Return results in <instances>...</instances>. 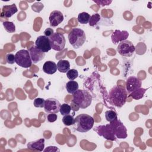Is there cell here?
I'll list each match as a JSON object with an SVG mask.
<instances>
[{
	"label": "cell",
	"mask_w": 152,
	"mask_h": 152,
	"mask_svg": "<svg viewBox=\"0 0 152 152\" xmlns=\"http://www.w3.org/2000/svg\"><path fill=\"white\" fill-rule=\"evenodd\" d=\"M128 36L129 33L127 31L115 30L111 35V39L114 44H117L121 42L126 40Z\"/></svg>",
	"instance_id": "obj_15"
},
{
	"label": "cell",
	"mask_w": 152,
	"mask_h": 152,
	"mask_svg": "<svg viewBox=\"0 0 152 152\" xmlns=\"http://www.w3.org/2000/svg\"><path fill=\"white\" fill-rule=\"evenodd\" d=\"M135 50V48L133 43L128 40L121 42L118 47L117 51L122 56L125 57L131 56Z\"/></svg>",
	"instance_id": "obj_7"
},
{
	"label": "cell",
	"mask_w": 152,
	"mask_h": 152,
	"mask_svg": "<svg viewBox=\"0 0 152 152\" xmlns=\"http://www.w3.org/2000/svg\"><path fill=\"white\" fill-rule=\"evenodd\" d=\"M70 64L67 60H59L57 63V69L62 73H66L70 69Z\"/></svg>",
	"instance_id": "obj_19"
},
{
	"label": "cell",
	"mask_w": 152,
	"mask_h": 152,
	"mask_svg": "<svg viewBox=\"0 0 152 152\" xmlns=\"http://www.w3.org/2000/svg\"><path fill=\"white\" fill-rule=\"evenodd\" d=\"M68 40L75 49H78L83 45L86 40L84 31L80 28H74L68 34Z\"/></svg>",
	"instance_id": "obj_4"
},
{
	"label": "cell",
	"mask_w": 152,
	"mask_h": 152,
	"mask_svg": "<svg viewBox=\"0 0 152 152\" xmlns=\"http://www.w3.org/2000/svg\"><path fill=\"white\" fill-rule=\"evenodd\" d=\"M27 147L31 150L42 151L45 147V139L40 138L36 141L29 142L27 144Z\"/></svg>",
	"instance_id": "obj_17"
},
{
	"label": "cell",
	"mask_w": 152,
	"mask_h": 152,
	"mask_svg": "<svg viewBox=\"0 0 152 152\" xmlns=\"http://www.w3.org/2000/svg\"><path fill=\"white\" fill-rule=\"evenodd\" d=\"M78 75V71L75 69H69L66 72V76L70 81H72V80H75L76 78H77Z\"/></svg>",
	"instance_id": "obj_27"
},
{
	"label": "cell",
	"mask_w": 152,
	"mask_h": 152,
	"mask_svg": "<svg viewBox=\"0 0 152 152\" xmlns=\"http://www.w3.org/2000/svg\"><path fill=\"white\" fill-rule=\"evenodd\" d=\"M6 61L9 64H13L15 62V55L12 53H8L6 55Z\"/></svg>",
	"instance_id": "obj_30"
},
{
	"label": "cell",
	"mask_w": 152,
	"mask_h": 152,
	"mask_svg": "<svg viewBox=\"0 0 152 152\" xmlns=\"http://www.w3.org/2000/svg\"><path fill=\"white\" fill-rule=\"evenodd\" d=\"M15 63L22 68L30 67L32 64V61L28 50L21 49L18 50L15 55Z\"/></svg>",
	"instance_id": "obj_5"
},
{
	"label": "cell",
	"mask_w": 152,
	"mask_h": 152,
	"mask_svg": "<svg viewBox=\"0 0 152 152\" xmlns=\"http://www.w3.org/2000/svg\"><path fill=\"white\" fill-rule=\"evenodd\" d=\"M94 123V121L92 116L86 113H81L74 119V128L80 132H86L93 128Z\"/></svg>",
	"instance_id": "obj_2"
},
{
	"label": "cell",
	"mask_w": 152,
	"mask_h": 152,
	"mask_svg": "<svg viewBox=\"0 0 152 152\" xmlns=\"http://www.w3.org/2000/svg\"><path fill=\"white\" fill-rule=\"evenodd\" d=\"M61 104L60 102L55 98H48L45 100L44 109L48 113H57L59 112Z\"/></svg>",
	"instance_id": "obj_10"
},
{
	"label": "cell",
	"mask_w": 152,
	"mask_h": 152,
	"mask_svg": "<svg viewBox=\"0 0 152 152\" xmlns=\"http://www.w3.org/2000/svg\"><path fill=\"white\" fill-rule=\"evenodd\" d=\"M110 125L116 138L124 139L127 137V129L119 119H118L112 122H110Z\"/></svg>",
	"instance_id": "obj_9"
},
{
	"label": "cell",
	"mask_w": 152,
	"mask_h": 152,
	"mask_svg": "<svg viewBox=\"0 0 152 152\" xmlns=\"http://www.w3.org/2000/svg\"><path fill=\"white\" fill-rule=\"evenodd\" d=\"M128 93L125 87L118 85L114 86L109 92V97L111 104L121 107L126 102Z\"/></svg>",
	"instance_id": "obj_1"
},
{
	"label": "cell",
	"mask_w": 152,
	"mask_h": 152,
	"mask_svg": "<svg viewBox=\"0 0 152 152\" xmlns=\"http://www.w3.org/2000/svg\"><path fill=\"white\" fill-rule=\"evenodd\" d=\"M97 134L104 138L105 139L110 141H116V137L113 131L112 130V128L109 124L107 125H99L96 126L94 129Z\"/></svg>",
	"instance_id": "obj_8"
},
{
	"label": "cell",
	"mask_w": 152,
	"mask_h": 152,
	"mask_svg": "<svg viewBox=\"0 0 152 152\" xmlns=\"http://www.w3.org/2000/svg\"><path fill=\"white\" fill-rule=\"evenodd\" d=\"M35 46L45 53L49 52L52 49L49 38L45 35L39 36L37 38L35 42Z\"/></svg>",
	"instance_id": "obj_11"
},
{
	"label": "cell",
	"mask_w": 152,
	"mask_h": 152,
	"mask_svg": "<svg viewBox=\"0 0 152 152\" xmlns=\"http://www.w3.org/2000/svg\"><path fill=\"white\" fill-rule=\"evenodd\" d=\"M149 88H139L135 90H134V91L131 92V93H129V97H131L132 99H135V100H139L141 99L143 97L145 93L146 92V91Z\"/></svg>",
	"instance_id": "obj_20"
},
{
	"label": "cell",
	"mask_w": 152,
	"mask_h": 152,
	"mask_svg": "<svg viewBox=\"0 0 152 152\" xmlns=\"http://www.w3.org/2000/svg\"><path fill=\"white\" fill-rule=\"evenodd\" d=\"M28 52L30 53L31 61L34 64H36L43 60L45 56V53L38 49L36 46H31L29 49Z\"/></svg>",
	"instance_id": "obj_13"
},
{
	"label": "cell",
	"mask_w": 152,
	"mask_h": 152,
	"mask_svg": "<svg viewBox=\"0 0 152 152\" xmlns=\"http://www.w3.org/2000/svg\"><path fill=\"white\" fill-rule=\"evenodd\" d=\"M92 102V97L89 92L86 90H78L73 94L72 102L79 108L88 107Z\"/></svg>",
	"instance_id": "obj_3"
},
{
	"label": "cell",
	"mask_w": 152,
	"mask_h": 152,
	"mask_svg": "<svg viewBox=\"0 0 152 152\" xmlns=\"http://www.w3.org/2000/svg\"><path fill=\"white\" fill-rule=\"evenodd\" d=\"M44 151H59V149L55 146H49L46 149L43 150Z\"/></svg>",
	"instance_id": "obj_34"
},
{
	"label": "cell",
	"mask_w": 152,
	"mask_h": 152,
	"mask_svg": "<svg viewBox=\"0 0 152 152\" xmlns=\"http://www.w3.org/2000/svg\"><path fill=\"white\" fill-rule=\"evenodd\" d=\"M58 116L56 113H49L47 116L48 121L49 122H53L56 121Z\"/></svg>",
	"instance_id": "obj_31"
},
{
	"label": "cell",
	"mask_w": 152,
	"mask_h": 152,
	"mask_svg": "<svg viewBox=\"0 0 152 152\" xmlns=\"http://www.w3.org/2000/svg\"><path fill=\"white\" fill-rule=\"evenodd\" d=\"M54 34L53 30L51 28H47L46 30L44 31V34L45 36L48 37H50L53 34Z\"/></svg>",
	"instance_id": "obj_32"
},
{
	"label": "cell",
	"mask_w": 152,
	"mask_h": 152,
	"mask_svg": "<svg viewBox=\"0 0 152 152\" xmlns=\"http://www.w3.org/2000/svg\"><path fill=\"white\" fill-rule=\"evenodd\" d=\"M105 118L108 122H112L118 119V115L115 111H114L113 110H109L106 111Z\"/></svg>",
	"instance_id": "obj_23"
},
{
	"label": "cell",
	"mask_w": 152,
	"mask_h": 152,
	"mask_svg": "<svg viewBox=\"0 0 152 152\" xmlns=\"http://www.w3.org/2000/svg\"><path fill=\"white\" fill-rule=\"evenodd\" d=\"M74 119L75 118H74L73 116H71L68 114L64 116L62 118V122L65 125L70 126V125H74Z\"/></svg>",
	"instance_id": "obj_26"
},
{
	"label": "cell",
	"mask_w": 152,
	"mask_h": 152,
	"mask_svg": "<svg viewBox=\"0 0 152 152\" xmlns=\"http://www.w3.org/2000/svg\"><path fill=\"white\" fill-rule=\"evenodd\" d=\"M100 20V15L98 14H94L90 17V19L89 20V25L90 26H94Z\"/></svg>",
	"instance_id": "obj_28"
},
{
	"label": "cell",
	"mask_w": 152,
	"mask_h": 152,
	"mask_svg": "<svg viewBox=\"0 0 152 152\" xmlns=\"http://www.w3.org/2000/svg\"><path fill=\"white\" fill-rule=\"evenodd\" d=\"M45 100L42 98H36L34 100L33 104L36 107H44Z\"/></svg>",
	"instance_id": "obj_29"
},
{
	"label": "cell",
	"mask_w": 152,
	"mask_h": 152,
	"mask_svg": "<svg viewBox=\"0 0 152 152\" xmlns=\"http://www.w3.org/2000/svg\"><path fill=\"white\" fill-rule=\"evenodd\" d=\"M142 81L134 76H131L128 78L126 82V91L129 94L134 90L141 87Z\"/></svg>",
	"instance_id": "obj_12"
},
{
	"label": "cell",
	"mask_w": 152,
	"mask_h": 152,
	"mask_svg": "<svg viewBox=\"0 0 152 152\" xmlns=\"http://www.w3.org/2000/svg\"><path fill=\"white\" fill-rule=\"evenodd\" d=\"M5 30L8 33H14L15 31V26L13 22L5 21L2 23Z\"/></svg>",
	"instance_id": "obj_24"
},
{
	"label": "cell",
	"mask_w": 152,
	"mask_h": 152,
	"mask_svg": "<svg viewBox=\"0 0 152 152\" xmlns=\"http://www.w3.org/2000/svg\"><path fill=\"white\" fill-rule=\"evenodd\" d=\"M17 11L18 10L15 4L8 5H4L1 10V18H4L7 19L12 17Z\"/></svg>",
	"instance_id": "obj_16"
},
{
	"label": "cell",
	"mask_w": 152,
	"mask_h": 152,
	"mask_svg": "<svg viewBox=\"0 0 152 152\" xmlns=\"http://www.w3.org/2000/svg\"><path fill=\"white\" fill-rule=\"evenodd\" d=\"M95 3H97L98 5H101L102 6L108 5H109L112 1H93Z\"/></svg>",
	"instance_id": "obj_33"
},
{
	"label": "cell",
	"mask_w": 152,
	"mask_h": 152,
	"mask_svg": "<svg viewBox=\"0 0 152 152\" xmlns=\"http://www.w3.org/2000/svg\"><path fill=\"white\" fill-rule=\"evenodd\" d=\"M57 70V65L51 61L45 62L43 66V71L46 74L52 75L56 72Z\"/></svg>",
	"instance_id": "obj_18"
},
{
	"label": "cell",
	"mask_w": 152,
	"mask_h": 152,
	"mask_svg": "<svg viewBox=\"0 0 152 152\" xmlns=\"http://www.w3.org/2000/svg\"><path fill=\"white\" fill-rule=\"evenodd\" d=\"M49 20L50 26L56 27L63 21V14L58 10H54L50 12L49 17Z\"/></svg>",
	"instance_id": "obj_14"
},
{
	"label": "cell",
	"mask_w": 152,
	"mask_h": 152,
	"mask_svg": "<svg viewBox=\"0 0 152 152\" xmlns=\"http://www.w3.org/2000/svg\"><path fill=\"white\" fill-rule=\"evenodd\" d=\"M78 84L75 81H69L66 84V89L68 93L74 94L78 90Z\"/></svg>",
	"instance_id": "obj_21"
},
{
	"label": "cell",
	"mask_w": 152,
	"mask_h": 152,
	"mask_svg": "<svg viewBox=\"0 0 152 152\" xmlns=\"http://www.w3.org/2000/svg\"><path fill=\"white\" fill-rule=\"evenodd\" d=\"M50 46L52 49L56 51H62L65 46V38L62 34L54 33V34L49 37Z\"/></svg>",
	"instance_id": "obj_6"
},
{
	"label": "cell",
	"mask_w": 152,
	"mask_h": 152,
	"mask_svg": "<svg viewBox=\"0 0 152 152\" xmlns=\"http://www.w3.org/2000/svg\"><path fill=\"white\" fill-rule=\"evenodd\" d=\"M71 110V107L70 105L67 103L62 104L61 106L60 109H59V112H60L61 114L63 116L69 114Z\"/></svg>",
	"instance_id": "obj_25"
},
{
	"label": "cell",
	"mask_w": 152,
	"mask_h": 152,
	"mask_svg": "<svg viewBox=\"0 0 152 152\" xmlns=\"http://www.w3.org/2000/svg\"><path fill=\"white\" fill-rule=\"evenodd\" d=\"M90 17V15L87 12H81L78 15V21L81 24H87L89 22Z\"/></svg>",
	"instance_id": "obj_22"
}]
</instances>
